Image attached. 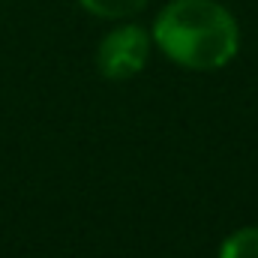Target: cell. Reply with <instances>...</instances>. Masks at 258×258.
<instances>
[{"label": "cell", "instance_id": "obj_3", "mask_svg": "<svg viewBox=\"0 0 258 258\" xmlns=\"http://www.w3.org/2000/svg\"><path fill=\"white\" fill-rule=\"evenodd\" d=\"M219 258H258V225L231 231L219 246Z\"/></svg>", "mask_w": 258, "mask_h": 258}, {"label": "cell", "instance_id": "obj_4", "mask_svg": "<svg viewBox=\"0 0 258 258\" xmlns=\"http://www.w3.org/2000/svg\"><path fill=\"white\" fill-rule=\"evenodd\" d=\"M90 15H96V18H114V21H120V18H132V15H138L150 0H78Z\"/></svg>", "mask_w": 258, "mask_h": 258}, {"label": "cell", "instance_id": "obj_1", "mask_svg": "<svg viewBox=\"0 0 258 258\" xmlns=\"http://www.w3.org/2000/svg\"><path fill=\"white\" fill-rule=\"evenodd\" d=\"M153 45L171 63L210 72L240 51V24L219 0H171L153 21Z\"/></svg>", "mask_w": 258, "mask_h": 258}, {"label": "cell", "instance_id": "obj_2", "mask_svg": "<svg viewBox=\"0 0 258 258\" xmlns=\"http://www.w3.org/2000/svg\"><path fill=\"white\" fill-rule=\"evenodd\" d=\"M150 48H153V36L144 27L120 24V27L108 30L105 39L99 42L96 66L111 81H129V78H135L147 66Z\"/></svg>", "mask_w": 258, "mask_h": 258}]
</instances>
